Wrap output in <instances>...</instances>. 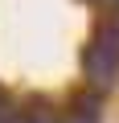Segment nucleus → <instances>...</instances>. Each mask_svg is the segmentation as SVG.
Wrapping results in <instances>:
<instances>
[{
  "instance_id": "1",
  "label": "nucleus",
  "mask_w": 119,
  "mask_h": 123,
  "mask_svg": "<svg viewBox=\"0 0 119 123\" xmlns=\"http://www.w3.org/2000/svg\"><path fill=\"white\" fill-rule=\"evenodd\" d=\"M115 74H119V21H107L86 49V78L99 90H107L115 82Z\"/></svg>"
},
{
  "instance_id": "5",
  "label": "nucleus",
  "mask_w": 119,
  "mask_h": 123,
  "mask_svg": "<svg viewBox=\"0 0 119 123\" xmlns=\"http://www.w3.org/2000/svg\"><path fill=\"white\" fill-rule=\"evenodd\" d=\"M99 4H115V0H99Z\"/></svg>"
},
{
  "instance_id": "4",
  "label": "nucleus",
  "mask_w": 119,
  "mask_h": 123,
  "mask_svg": "<svg viewBox=\"0 0 119 123\" xmlns=\"http://www.w3.org/2000/svg\"><path fill=\"white\" fill-rule=\"evenodd\" d=\"M0 123H21V111L13 107V98L0 90Z\"/></svg>"
},
{
  "instance_id": "3",
  "label": "nucleus",
  "mask_w": 119,
  "mask_h": 123,
  "mask_svg": "<svg viewBox=\"0 0 119 123\" xmlns=\"http://www.w3.org/2000/svg\"><path fill=\"white\" fill-rule=\"evenodd\" d=\"M21 123H66V119H62V115H53L49 107H29Z\"/></svg>"
},
{
  "instance_id": "2",
  "label": "nucleus",
  "mask_w": 119,
  "mask_h": 123,
  "mask_svg": "<svg viewBox=\"0 0 119 123\" xmlns=\"http://www.w3.org/2000/svg\"><path fill=\"white\" fill-rule=\"evenodd\" d=\"M66 123H99V103H94V98H78Z\"/></svg>"
}]
</instances>
